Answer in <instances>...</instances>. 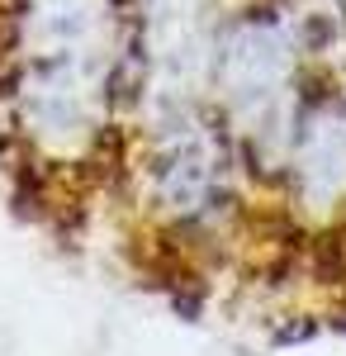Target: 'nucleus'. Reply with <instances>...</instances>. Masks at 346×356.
I'll return each instance as SVG.
<instances>
[{
    "mask_svg": "<svg viewBox=\"0 0 346 356\" xmlns=\"http://www.w3.org/2000/svg\"><path fill=\"white\" fill-rule=\"evenodd\" d=\"M332 328H337V332H346V304L337 309V318H332Z\"/></svg>",
    "mask_w": 346,
    "mask_h": 356,
    "instance_id": "nucleus-1",
    "label": "nucleus"
}]
</instances>
